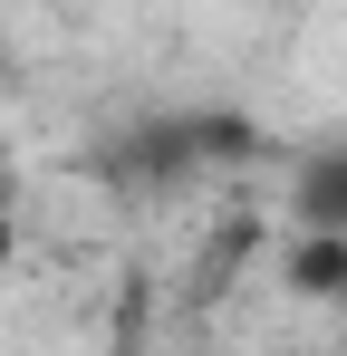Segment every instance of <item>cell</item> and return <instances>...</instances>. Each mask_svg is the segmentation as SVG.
Returning <instances> with one entry per match:
<instances>
[{"label": "cell", "instance_id": "6da1fadb", "mask_svg": "<svg viewBox=\"0 0 347 356\" xmlns=\"http://www.w3.org/2000/svg\"><path fill=\"white\" fill-rule=\"evenodd\" d=\"M338 298H347V241H338Z\"/></svg>", "mask_w": 347, "mask_h": 356}]
</instances>
